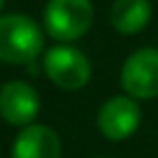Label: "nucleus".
Wrapping results in <instances>:
<instances>
[{
    "label": "nucleus",
    "mask_w": 158,
    "mask_h": 158,
    "mask_svg": "<svg viewBox=\"0 0 158 158\" xmlns=\"http://www.w3.org/2000/svg\"><path fill=\"white\" fill-rule=\"evenodd\" d=\"M44 47L42 28L26 14L0 16V60L10 65L33 63Z\"/></svg>",
    "instance_id": "f257e3e1"
},
{
    "label": "nucleus",
    "mask_w": 158,
    "mask_h": 158,
    "mask_svg": "<svg viewBox=\"0 0 158 158\" xmlns=\"http://www.w3.org/2000/svg\"><path fill=\"white\" fill-rule=\"evenodd\" d=\"M93 26L91 0H49L44 7V28L58 42H74Z\"/></svg>",
    "instance_id": "f03ea898"
},
{
    "label": "nucleus",
    "mask_w": 158,
    "mask_h": 158,
    "mask_svg": "<svg viewBox=\"0 0 158 158\" xmlns=\"http://www.w3.org/2000/svg\"><path fill=\"white\" fill-rule=\"evenodd\" d=\"M44 72L58 89L77 91L91 79V60L74 47H51L44 54Z\"/></svg>",
    "instance_id": "7ed1b4c3"
},
{
    "label": "nucleus",
    "mask_w": 158,
    "mask_h": 158,
    "mask_svg": "<svg viewBox=\"0 0 158 158\" xmlns=\"http://www.w3.org/2000/svg\"><path fill=\"white\" fill-rule=\"evenodd\" d=\"M121 86L130 98H158V49H137L121 68Z\"/></svg>",
    "instance_id": "20e7f679"
},
{
    "label": "nucleus",
    "mask_w": 158,
    "mask_h": 158,
    "mask_svg": "<svg viewBox=\"0 0 158 158\" xmlns=\"http://www.w3.org/2000/svg\"><path fill=\"white\" fill-rule=\"evenodd\" d=\"M139 105L130 95H114L107 102H102L98 112V128L112 142L128 139L135 130L139 128Z\"/></svg>",
    "instance_id": "39448f33"
},
{
    "label": "nucleus",
    "mask_w": 158,
    "mask_h": 158,
    "mask_svg": "<svg viewBox=\"0 0 158 158\" xmlns=\"http://www.w3.org/2000/svg\"><path fill=\"white\" fill-rule=\"evenodd\" d=\"M40 114V95L28 81H7L0 86V116L10 126H30Z\"/></svg>",
    "instance_id": "423d86ee"
},
{
    "label": "nucleus",
    "mask_w": 158,
    "mask_h": 158,
    "mask_svg": "<svg viewBox=\"0 0 158 158\" xmlns=\"http://www.w3.org/2000/svg\"><path fill=\"white\" fill-rule=\"evenodd\" d=\"M12 158H60V139L49 126L30 123L16 135Z\"/></svg>",
    "instance_id": "0eeeda50"
},
{
    "label": "nucleus",
    "mask_w": 158,
    "mask_h": 158,
    "mask_svg": "<svg viewBox=\"0 0 158 158\" xmlns=\"http://www.w3.org/2000/svg\"><path fill=\"white\" fill-rule=\"evenodd\" d=\"M112 26L123 35H135L147 28L151 21V5L149 0H114L109 10Z\"/></svg>",
    "instance_id": "6e6552de"
},
{
    "label": "nucleus",
    "mask_w": 158,
    "mask_h": 158,
    "mask_svg": "<svg viewBox=\"0 0 158 158\" xmlns=\"http://www.w3.org/2000/svg\"><path fill=\"white\" fill-rule=\"evenodd\" d=\"M2 7H5V0H0V10H2Z\"/></svg>",
    "instance_id": "1a4fd4ad"
}]
</instances>
